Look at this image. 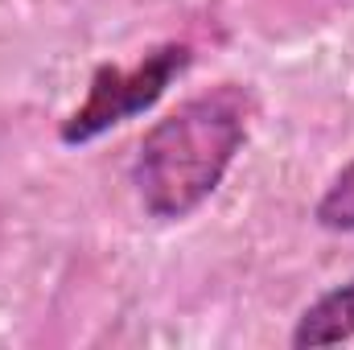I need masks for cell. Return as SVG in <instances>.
I'll list each match as a JSON object with an SVG mask.
<instances>
[{"label": "cell", "instance_id": "1", "mask_svg": "<svg viewBox=\"0 0 354 350\" xmlns=\"http://www.w3.org/2000/svg\"><path fill=\"white\" fill-rule=\"evenodd\" d=\"M252 120L256 95L239 83H218L177 103L140 136L132 165L140 206L161 223L189 219L243 153Z\"/></svg>", "mask_w": 354, "mask_h": 350}, {"label": "cell", "instance_id": "2", "mask_svg": "<svg viewBox=\"0 0 354 350\" xmlns=\"http://www.w3.org/2000/svg\"><path fill=\"white\" fill-rule=\"evenodd\" d=\"M194 62V50L185 42H165V46H153L136 66H95L91 75L87 99L62 120L58 128V140L62 145H87L95 136L120 128L124 120L149 111L165 91L174 87V79H181Z\"/></svg>", "mask_w": 354, "mask_h": 350}, {"label": "cell", "instance_id": "3", "mask_svg": "<svg viewBox=\"0 0 354 350\" xmlns=\"http://www.w3.org/2000/svg\"><path fill=\"white\" fill-rule=\"evenodd\" d=\"M354 338V276L346 284L322 293L292 326L288 342L297 350H317V347H338Z\"/></svg>", "mask_w": 354, "mask_h": 350}, {"label": "cell", "instance_id": "4", "mask_svg": "<svg viewBox=\"0 0 354 350\" xmlns=\"http://www.w3.org/2000/svg\"><path fill=\"white\" fill-rule=\"evenodd\" d=\"M313 219L326 231H354V161L342 165V174L326 185V194L313 206Z\"/></svg>", "mask_w": 354, "mask_h": 350}]
</instances>
